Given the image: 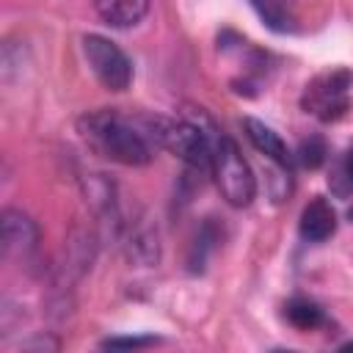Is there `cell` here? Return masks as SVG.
Listing matches in <instances>:
<instances>
[{
    "mask_svg": "<svg viewBox=\"0 0 353 353\" xmlns=\"http://www.w3.org/2000/svg\"><path fill=\"white\" fill-rule=\"evenodd\" d=\"M80 135L99 157L119 165H146L157 146L152 119H146V127H141L138 121L108 108L85 113L80 119Z\"/></svg>",
    "mask_w": 353,
    "mask_h": 353,
    "instance_id": "6da1fadb",
    "label": "cell"
},
{
    "mask_svg": "<svg viewBox=\"0 0 353 353\" xmlns=\"http://www.w3.org/2000/svg\"><path fill=\"white\" fill-rule=\"evenodd\" d=\"M212 176L215 185L221 190V196L226 199V204L232 207H248L256 199V176L251 171V165L245 163V157L240 154L237 143L218 132L212 138Z\"/></svg>",
    "mask_w": 353,
    "mask_h": 353,
    "instance_id": "7a4b0ae2",
    "label": "cell"
},
{
    "mask_svg": "<svg viewBox=\"0 0 353 353\" xmlns=\"http://www.w3.org/2000/svg\"><path fill=\"white\" fill-rule=\"evenodd\" d=\"M350 88H353V72L342 66L328 69L306 83L301 105L309 116L320 121H336L350 110Z\"/></svg>",
    "mask_w": 353,
    "mask_h": 353,
    "instance_id": "3957f363",
    "label": "cell"
},
{
    "mask_svg": "<svg viewBox=\"0 0 353 353\" xmlns=\"http://www.w3.org/2000/svg\"><path fill=\"white\" fill-rule=\"evenodd\" d=\"M83 55L94 72V77L108 88V91H127L132 83V61L127 58V52L99 36V33H88L83 36Z\"/></svg>",
    "mask_w": 353,
    "mask_h": 353,
    "instance_id": "277c9868",
    "label": "cell"
},
{
    "mask_svg": "<svg viewBox=\"0 0 353 353\" xmlns=\"http://www.w3.org/2000/svg\"><path fill=\"white\" fill-rule=\"evenodd\" d=\"M0 243H3V256L6 259H28L36 251L39 229L22 210H3Z\"/></svg>",
    "mask_w": 353,
    "mask_h": 353,
    "instance_id": "5b68a950",
    "label": "cell"
},
{
    "mask_svg": "<svg viewBox=\"0 0 353 353\" xmlns=\"http://www.w3.org/2000/svg\"><path fill=\"white\" fill-rule=\"evenodd\" d=\"M243 130H245V138L254 143V149H256L259 154H265L268 160H273L276 165H281L284 171H290L292 154H290L287 143L281 141V135H279L273 127H268V124L259 121V119L245 116V119H243Z\"/></svg>",
    "mask_w": 353,
    "mask_h": 353,
    "instance_id": "8992f818",
    "label": "cell"
},
{
    "mask_svg": "<svg viewBox=\"0 0 353 353\" xmlns=\"http://www.w3.org/2000/svg\"><path fill=\"white\" fill-rule=\"evenodd\" d=\"M298 232H301V237L309 240V243H323V240H328V237L336 232V212H334L331 201L323 199V196H314V199L303 207V212H301Z\"/></svg>",
    "mask_w": 353,
    "mask_h": 353,
    "instance_id": "52a82bcc",
    "label": "cell"
},
{
    "mask_svg": "<svg viewBox=\"0 0 353 353\" xmlns=\"http://www.w3.org/2000/svg\"><path fill=\"white\" fill-rule=\"evenodd\" d=\"M149 3L152 0H94V8L110 28H132L146 17Z\"/></svg>",
    "mask_w": 353,
    "mask_h": 353,
    "instance_id": "ba28073f",
    "label": "cell"
},
{
    "mask_svg": "<svg viewBox=\"0 0 353 353\" xmlns=\"http://www.w3.org/2000/svg\"><path fill=\"white\" fill-rule=\"evenodd\" d=\"M284 317L290 320V325H295L298 331H312L317 325L325 323V314L323 309L309 301V298H292L287 306H284Z\"/></svg>",
    "mask_w": 353,
    "mask_h": 353,
    "instance_id": "9c48e42d",
    "label": "cell"
},
{
    "mask_svg": "<svg viewBox=\"0 0 353 353\" xmlns=\"http://www.w3.org/2000/svg\"><path fill=\"white\" fill-rule=\"evenodd\" d=\"M328 185H331V190L336 196H350L353 193V149H347L336 160V165H334V171L328 176Z\"/></svg>",
    "mask_w": 353,
    "mask_h": 353,
    "instance_id": "30bf717a",
    "label": "cell"
},
{
    "mask_svg": "<svg viewBox=\"0 0 353 353\" xmlns=\"http://www.w3.org/2000/svg\"><path fill=\"white\" fill-rule=\"evenodd\" d=\"M215 240H218V234H215L212 223H204L201 232H199L196 240H193V248H190V270H201V268H204L207 254L215 248Z\"/></svg>",
    "mask_w": 353,
    "mask_h": 353,
    "instance_id": "8fae6325",
    "label": "cell"
},
{
    "mask_svg": "<svg viewBox=\"0 0 353 353\" xmlns=\"http://www.w3.org/2000/svg\"><path fill=\"white\" fill-rule=\"evenodd\" d=\"M325 157H328V149H325L323 138H317V135H312L309 141H301V146L295 152V160L303 168H320L325 163Z\"/></svg>",
    "mask_w": 353,
    "mask_h": 353,
    "instance_id": "7c38bea8",
    "label": "cell"
},
{
    "mask_svg": "<svg viewBox=\"0 0 353 353\" xmlns=\"http://www.w3.org/2000/svg\"><path fill=\"white\" fill-rule=\"evenodd\" d=\"M254 8H256V14L268 22V28H273V30H279V33H284V30H292V25H290V17L276 6V0H248Z\"/></svg>",
    "mask_w": 353,
    "mask_h": 353,
    "instance_id": "4fadbf2b",
    "label": "cell"
},
{
    "mask_svg": "<svg viewBox=\"0 0 353 353\" xmlns=\"http://www.w3.org/2000/svg\"><path fill=\"white\" fill-rule=\"evenodd\" d=\"M154 345L152 336H116V339H105L102 347H146Z\"/></svg>",
    "mask_w": 353,
    "mask_h": 353,
    "instance_id": "5bb4252c",
    "label": "cell"
},
{
    "mask_svg": "<svg viewBox=\"0 0 353 353\" xmlns=\"http://www.w3.org/2000/svg\"><path fill=\"white\" fill-rule=\"evenodd\" d=\"M339 350H353V342H345V345H342Z\"/></svg>",
    "mask_w": 353,
    "mask_h": 353,
    "instance_id": "9a60e30c",
    "label": "cell"
},
{
    "mask_svg": "<svg viewBox=\"0 0 353 353\" xmlns=\"http://www.w3.org/2000/svg\"><path fill=\"white\" fill-rule=\"evenodd\" d=\"M347 218H350V221H353V210H350V212H347Z\"/></svg>",
    "mask_w": 353,
    "mask_h": 353,
    "instance_id": "2e32d148",
    "label": "cell"
},
{
    "mask_svg": "<svg viewBox=\"0 0 353 353\" xmlns=\"http://www.w3.org/2000/svg\"><path fill=\"white\" fill-rule=\"evenodd\" d=\"M287 3H292V0H287Z\"/></svg>",
    "mask_w": 353,
    "mask_h": 353,
    "instance_id": "e0dca14e",
    "label": "cell"
}]
</instances>
